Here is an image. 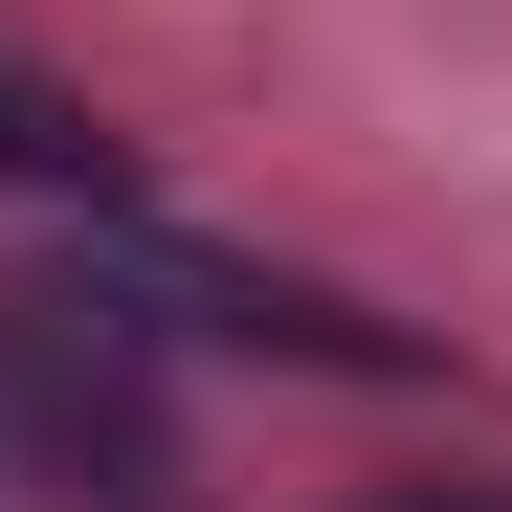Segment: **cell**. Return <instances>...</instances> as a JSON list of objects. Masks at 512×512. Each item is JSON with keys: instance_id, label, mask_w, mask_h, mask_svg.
<instances>
[{"instance_id": "3957f363", "label": "cell", "mask_w": 512, "mask_h": 512, "mask_svg": "<svg viewBox=\"0 0 512 512\" xmlns=\"http://www.w3.org/2000/svg\"><path fill=\"white\" fill-rule=\"evenodd\" d=\"M423 512H468V490H423Z\"/></svg>"}, {"instance_id": "6da1fadb", "label": "cell", "mask_w": 512, "mask_h": 512, "mask_svg": "<svg viewBox=\"0 0 512 512\" xmlns=\"http://www.w3.org/2000/svg\"><path fill=\"white\" fill-rule=\"evenodd\" d=\"M0 468L67 490V512H201V446H179L134 268H0Z\"/></svg>"}, {"instance_id": "7a4b0ae2", "label": "cell", "mask_w": 512, "mask_h": 512, "mask_svg": "<svg viewBox=\"0 0 512 512\" xmlns=\"http://www.w3.org/2000/svg\"><path fill=\"white\" fill-rule=\"evenodd\" d=\"M0 179H45V201H112L134 156H112L90 112H67V90H23V67H0Z\"/></svg>"}]
</instances>
